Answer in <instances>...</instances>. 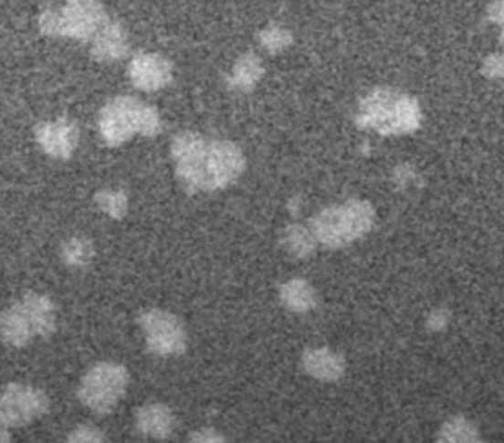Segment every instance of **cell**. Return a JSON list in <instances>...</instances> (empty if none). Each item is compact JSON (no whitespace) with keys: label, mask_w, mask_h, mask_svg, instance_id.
<instances>
[{"label":"cell","mask_w":504,"mask_h":443,"mask_svg":"<svg viewBox=\"0 0 504 443\" xmlns=\"http://www.w3.org/2000/svg\"><path fill=\"white\" fill-rule=\"evenodd\" d=\"M57 308L45 294H23L0 316V335L5 344L21 349L35 339H49L57 332Z\"/></svg>","instance_id":"4"},{"label":"cell","mask_w":504,"mask_h":443,"mask_svg":"<svg viewBox=\"0 0 504 443\" xmlns=\"http://www.w3.org/2000/svg\"><path fill=\"white\" fill-rule=\"evenodd\" d=\"M279 301L290 312L307 313L317 306V293L310 282L293 278L279 287Z\"/></svg>","instance_id":"16"},{"label":"cell","mask_w":504,"mask_h":443,"mask_svg":"<svg viewBox=\"0 0 504 443\" xmlns=\"http://www.w3.org/2000/svg\"><path fill=\"white\" fill-rule=\"evenodd\" d=\"M260 47H264L269 54L276 55L288 49L293 43V35L288 28L277 23L268 24L257 35Z\"/></svg>","instance_id":"20"},{"label":"cell","mask_w":504,"mask_h":443,"mask_svg":"<svg viewBox=\"0 0 504 443\" xmlns=\"http://www.w3.org/2000/svg\"><path fill=\"white\" fill-rule=\"evenodd\" d=\"M374 210L367 201L350 200L330 206L310 220V231L322 246L341 248L372 229Z\"/></svg>","instance_id":"6"},{"label":"cell","mask_w":504,"mask_h":443,"mask_svg":"<svg viewBox=\"0 0 504 443\" xmlns=\"http://www.w3.org/2000/svg\"><path fill=\"white\" fill-rule=\"evenodd\" d=\"M136 430L150 439L164 440L175 432L176 417L166 404L152 402L136 411Z\"/></svg>","instance_id":"13"},{"label":"cell","mask_w":504,"mask_h":443,"mask_svg":"<svg viewBox=\"0 0 504 443\" xmlns=\"http://www.w3.org/2000/svg\"><path fill=\"white\" fill-rule=\"evenodd\" d=\"M131 374L128 368L119 363L93 365L80 380L78 387L79 401L98 416H109L119 406L128 394Z\"/></svg>","instance_id":"7"},{"label":"cell","mask_w":504,"mask_h":443,"mask_svg":"<svg viewBox=\"0 0 504 443\" xmlns=\"http://www.w3.org/2000/svg\"><path fill=\"white\" fill-rule=\"evenodd\" d=\"M35 138L45 154L66 162L70 160L78 148L80 132L71 120L62 117L37 124L35 128Z\"/></svg>","instance_id":"11"},{"label":"cell","mask_w":504,"mask_h":443,"mask_svg":"<svg viewBox=\"0 0 504 443\" xmlns=\"http://www.w3.org/2000/svg\"><path fill=\"white\" fill-rule=\"evenodd\" d=\"M422 123L420 105L415 98L394 89L379 88L361 100L357 124L381 135H404Z\"/></svg>","instance_id":"3"},{"label":"cell","mask_w":504,"mask_h":443,"mask_svg":"<svg viewBox=\"0 0 504 443\" xmlns=\"http://www.w3.org/2000/svg\"><path fill=\"white\" fill-rule=\"evenodd\" d=\"M482 73L488 79H504V54L489 55L484 61Z\"/></svg>","instance_id":"22"},{"label":"cell","mask_w":504,"mask_h":443,"mask_svg":"<svg viewBox=\"0 0 504 443\" xmlns=\"http://www.w3.org/2000/svg\"><path fill=\"white\" fill-rule=\"evenodd\" d=\"M501 45H503L504 47V27H503V31H501Z\"/></svg>","instance_id":"26"},{"label":"cell","mask_w":504,"mask_h":443,"mask_svg":"<svg viewBox=\"0 0 504 443\" xmlns=\"http://www.w3.org/2000/svg\"><path fill=\"white\" fill-rule=\"evenodd\" d=\"M128 78L141 92H157L173 80V66L163 55L140 52L128 64Z\"/></svg>","instance_id":"10"},{"label":"cell","mask_w":504,"mask_h":443,"mask_svg":"<svg viewBox=\"0 0 504 443\" xmlns=\"http://www.w3.org/2000/svg\"><path fill=\"white\" fill-rule=\"evenodd\" d=\"M188 439L191 442L197 443H221L226 442V436L222 433L217 432L216 428L214 427H203L198 428L195 432L190 433L188 435Z\"/></svg>","instance_id":"23"},{"label":"cell","mask_w":504,"mask_h":443,"mask_svg":"<svg viewBox=\"0 0 504 443\" xmlns=\"http://www.w3.org/2000/svg\"><path fill=\"white\" fill-rule=\"evenodd\" d=\"M110 20L102 0H66L40 14L39 30L47 37L90 43Z\"/></svg>","instance_id":"5"},{"label":"cell","mask_w":504,"mask_h":443,"mask_svg":"<svg viewBox=\"0 0 504 443\" xmlns=\"http://www.w3.org/2000/svg\"><path fill=\"white\" fill-rule=\"evenodd\" d=\"M90 57L95 61L113 64L121 61L131 52L128 31L119 21L110 20L89 43Z\"/></svg>","instance_id":"12"},{"label":"cell","mask_w":504,"mask_h":443,"mask_svg":"<svg viewBox=\"0 0 504 443\" xmlns=\"http://www.w3.org/2000/svg\"><path fill=\"white\" fill-rule=\"evenodd\" d=\"M98 129L105 145L116 148L135 135L155 138L162 132V117L155 107L140 98L121 95L102 107Z\"/></svg>","instance_id":"2"},{"label":"cell","mask_w":504,"mask_h":443,"mask_svg":"<svg viewBox=\"0 0 504 443\" xmlns=\"http://www.w3.org/2000/svg\"><path fill=\"white\" fill-rule=\"evenodd\" d=\"M67 440L73 443L105 442V435L92 424H79L68 433Z\"/></svg>","instance_id":"21"},{"label":"cell","mask_w":504,"mask_h":443,"mask_svg":"<svg viewBox=\"0 0 504 443\" xmlns=\"http://www.w3.org/2000/svg\"><path fill=\"white\" fill-rule=\"evenodd\" d=\"M51 408V401L42 389L33 385L9 383L0 397V424L20 428L40 420Z\"/></svg>","instance_id":"9"},{"label":"cell","mask_w":504,"mask_h":443,"mask_svg":"<svg viewBox=\"0 0 504 443\" xmlns=\"http://www.w3.org/2000/svg\"><path fill=\"white\" fill-rule=\"evenodd\" d=\"M264 64L259 57L253 52H246L234 62L233 69L226 78V83L229 88L237 92H252L264 78Z\"/></svg>","instance_id":"15"},{"label":"cell","mask_w":504,"mask_h":443,"mask_svg":"<svg viewBox=\"0 0 504 443\" xmlns=\"http://www.w3.org/2000/svg\"><path fill=\"white\" fill-rule=\"evenodd\" d=\"M302 368L320 382H336L345 373V359L327 347L307 349L302 354Z\"/></svg>","instance_id":"14"},{"label":"cell","mask_w":504,"mask_h":443,"mask_svg":"<svg viewBox=\"0 0 504 443\" xmlns=\"http://www.w3.org/2000/svg\"><path fill=\"white\" fill-rule=\"evenodd\" d=\"M93 256V244L85 237H73L62 244L61 258L70 268H85L92 262Z\"/></svg>","instance_id":"18"},{"label":"cell","mask_w":504,"mask_h":443,"mask_svg":"<svg viewBox=\"0 0 504 443\" xmlns=\"http://www.w3.org/2000/svg\"><path fill=\"white\" fill-rule=\"evenodd\" d=\"M93 200L107 216L114 220H121L129 210V198L121 189H100Z\"/></svg>","instance_id":"19"},{"label":"cell","mask_w":504,"mask_h":443,"mask_svg":"<svg viewBox=\"0 0 504 443\" xmlns=\"http://www.w3.org/2000/svg\"><path fill=\"white\" fill-rule=\"evenodd\" d=\"M314 232L300 224H291L284 227L281 234V244L289 255L296 258H307L314 253L317 246Z\"/></svg>","instance_id":"17"},{"label":"cell","mask_w":504,"mask_h":443,"mask_svg":"<svg viewBox=\"0 0 504 443\" xmlns=\"http://www.w3.org/2000/svg\"><path fill=\"white\" fill-rule=\"evenodd\" d=\"M9 430H11V428L4 427V426H2V432H0V442H9V438H11V435H9Z\"/></svg>","instance_id":"25"},{"label":"cell","mask_w":504,"mask_h":443,"mask_svg":"<svg viewBox=\"0 0 504 443\" xmlns=\"http://www.w3.org/2000/svg\"><path fill=\"white\" fill-rule=\"evenodd\" d=\"M489 20L504 27V0H496L488 9Z\"/></svg>","instance_id":"24"},{"label":"cell","mask_w":504,"mask_h":443,"mask_svg":"<svg viewBox=\"0 0 504 443\" xmlns=\"http://www.w3.org/2000/svg\"><path fill=\"white\" fill-rule=\"evenodd\" d=\"M141 330L144 332L148 351L172 358L185 353L188 347V332L183 321L175 313L164 309H148L138 318Z\"/></svg>","instance_id":"8"},{"label":"cell","mask_w":504,"mask_h":443,"mask_svg":"<svg viewBox=\"0 0 504 443\" xmlns=\"http://www.w3.org/2000/svg\"><path fill=\"white\" fill-rule=\"evenodd\" d=\"M179 184L188 194L226 189L245 174V153L228 139L209 138L184 131L171 142Z\"/></svg>","instance_id":"1"}]
</instances>
